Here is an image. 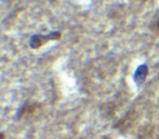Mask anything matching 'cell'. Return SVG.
<instances>
[{
  "label": "cell",
  "mask_w": 159,
  "mask_h": 139,
  "mask_svg": "<svg viewBox=\"0 0 159 139\" xmlns=\"http://www.w3.org/2000/svg\"><path fill=\"white\" fill-rule=\"evenodd\" d=\"M0 139H5L4 134H3V133H1V132H0Z\"/></svg>",
  "instance_id": "3957f363"
},
{
  "label": "cell",
  "mask_w": 159,
  "mask_h": 139,
  "mask_svg": "<svg viewBox=\"0 0 159 139\" xmlns=\"http://www.w3.org/2000/svg\"><path fill=\"white\" fill-rule=\"evenodd\" d=\"M147 74H148V67L146 65H143L138 69L136 75H135V79L138 82H143L144 80V79H146Z\"/></svg>",
  "instance_id": "7a4b0ae2"
},
{
  "label": "cell",
  "mask_w": 159,
  "mask_h": 139,
  "mask_svg": "<svg viewBox=\"0 0 159 139\" xmlns=\"http://www.w3.org/2000/svg\"><path fill=\"white\" fill-rule=\"evenodd\" d=\"M157 27H158V31H159V19H158V22H157Z\"/></svg>",
  "instance_id": "277c9868"
},
{
  "label": "cell",
  "mask_w": 159,
  "mask_h": 139,
  "mask_svg": "<svg viewBox=\"0 0 159 139\" xmlns=\"http://www.w3.org/2000/svg\"><path fill=\"white\" fill-rule=\"evenodd\" d=\"M61 34L59 31H53L48 34H35V36H31L30 40V46L33 49H37L42 45L46 44L48 41L50 40H57L60 39Z\"/></svg>",
  "instance_id": "6da1fadb"
}]
</instances>
